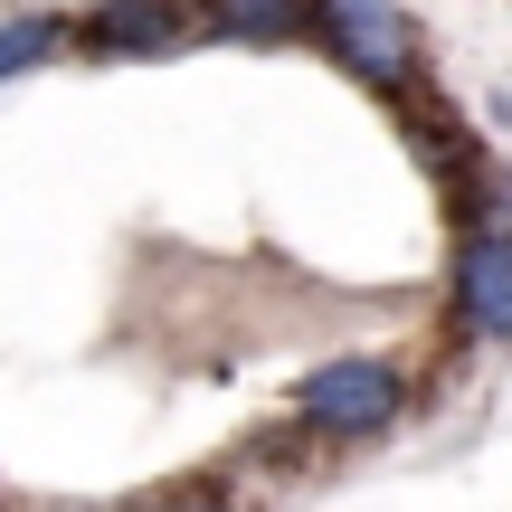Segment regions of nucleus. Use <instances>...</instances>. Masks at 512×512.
Segmentation results:
<instances>
[{
    "mask_svg": "<svg viewBox=\"0 0 512 512\" xmlns=\"http://www.w3.org/2000/svg\"><path fill=\"white\" fill-rule=\"evenodd\" d=\"M399 408H408V370L380 361V351H342V361L294 380V437L370 446L380 427H399Z\"/></svg>",
    "mask_w": 512,
    "mask_h": 512,
    "instance_id": "nucleus-2",
    "label": "nucleus"
},
{
    "mask_svg": "<svg viewBox=\"0 0 512 512\" xmlns=\"http://www.w3.org/2000/svg\"><path fill=\"white\" fill-rule=\"evenodd\" d=\"M456 323L475 342H512V181H465V228H456Z\"/></svg>",
    "mask_w": 512,
    "mask_h": 512,
    "instance_id": "nucleus-1",
    "label": "nucleus"
},
{
    "mask_svg": "<svg viewBox=\"0 0 512 512\" xmlns=\"http://www.w3.org/2000/svg\"><path fill=\"white\" fill-rule=\"evenodd\" d=\"M67 38L86 57H171V48H190V38H209V0H105V10H86Z\"/></svg>",
    "mask_w": 512,
    "mask_h": 512,
    "instance_id": "nucleus-4",
    "label": "nucleus"
},
{
    "mask_svg": "<svg viewBox=\"0 0 512 512\" xmlns=\"http://www.w3.org/2000/svg\"><path fill=\"white\" fill-rule=\"evenodd\" d=\"M313 38L332 48V67L361 76L370 95H427L418 86V29L399 0H313Z\"/></svg>",
    "mask_w": 512,
    "mask_h": 512,
    "instance_id": "nucleus-3",
    "label": "nucleus"
},
{
    "mask_svg": "<svg viewBox=\"0 0 512 512\" xmlns=\"http://www.w3.org/2000/svg\"><path fill=\"white\" fill-rule=\"evenodd\" d=\"M162 512H228L219 494H190V503H162Z\"/></svg>",
    "mask_w": 512,
    "mask_h": 512,
    "instance_id": "nucleus-7",
    "label": "nucleus"
},
{
    "mask_svg": "<svg viewBox=\"0 0 512 512\" xmlns=\"http://www.w3.org/2000/svg\"><path fill=\"white\" fill-rule=\"evenodd\" d=\"M57 48H67V19H57V10H10V19H0V86L29 76V67H48Z\"/></svg>",
    "mask_w": 512,
    "mask_h": 512,
    "instance_id": "nucleus-6",
    "label": "nucleus"
},
{
    "mask_svg": "<svg viewBox=\"0 0 512 512\" xmlns=\"http://www.w3.org/2000/svg\"><path fill=\"white\" fill-rule=\"evenodd\" d=\"M209 38H238V48L313 38V0H209Z\"/></svg>",
    "mask_w": 512,
    "mask_h": 512,
    "instance_id": "nucleus-5",
    "label": "nucleus"
}]
</instances>
